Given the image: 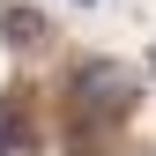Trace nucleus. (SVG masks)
<instances>
[{"label":"nucleus","mask_w":156,"mask_h":156,"mask_svg":"<svg viewBox=\"0 0 156 156\" xmlns=\"http://www.w3.org/2000/svg\"><path fill=\"white\" fill-rule=\"evenodd\" d=\"M74 97H82V112L89 119H126V104H134V82L112 60H89L82 74H74Z\"/></svg>","instance_id":"f257e3e1"},{"label":"nucleus","mask_w":156,"mask_h":156,"mask_svg":"<svg viewBox=\"0 0 156 156\" xmlns=\"http://www.w3.org/2000/svg\"><path fill=\"white\" fill-rule=\"evenodd\" d=\"M0 23H8V30H15V45H30V37H37V30H45V23H37V15H30V8H8V15H0Z\"/></svg>","instance_id":"f03ea898"},{"label":"nucleus","mask_w":156,"mask_h":156,"mask_svg":"<svg viewBox=\"0 0 156 156\" xmlns=\"http://www.w3.org/2000/svg\"><path fill=\"white\" fill-rule=\"evenodd\" d=\"M8 149H15V119L0 112V156H8Z\"/></svg>","instance_id":"7ed1b4c3"}]
</instances>
